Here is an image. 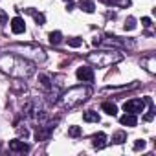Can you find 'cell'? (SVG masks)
<instances>
[{"label":"cell","mask_w":156,"mask_h":156,"mask_svg":"<svg viewBox=\"0 0 156 156\" xmlns=\"http://www.w3.org/2000/svg\"><path fill=\"white\" fill-rule=\"evenodd\" d=\"M101 2H105L107 6H118V8H125L130 4V0H101Z\"/></svg>","instance_id":"11"},{"label":"cell","mask_w":156,"mask_h":156,"mask_svg":"<svg viewBox=\"0 0 156 156\" xmlns=\"http://www.w3.org/2000/svg\"><path fill=\"white\" fill-rule=\"evenodd\" d=\"M141 24H143L145 28H151V26H152V24H151V19H147V17H143V19H141Z\"/></svg>","instance_id":"20"},{"label":"cell","mask_w":156,"mask_h":156,"mask_svg":"<svg viewBox=\"0 0 156 156\" xmlns=\"http://www.w3.org/2000/svg\"><path fill=\"white\" fill-rule=\"evenodd\" d=\"M68 136H72V138L81 136V129H79V127H70V129H68Z\"/></svg>","instance_id":"16"},{"label":"cell","mask_w":156,"mask_h":156,"mask_svg":"<svg viewBox=\"0 0 156 156\" xmlns=\"http://www.w3.org/2000/svg\"><path fill=\"white\" fill-rule=\"evenodd\" d=\"M79 9H83L85 13H94V9H96V6H94V2H90V0H79Z\"/></svg>","instance_id":"8"},{"label":"cell","mask_w":156,"mask_h":156,"mask_svg":"<svg viewBox=\"0 0 156 156\" xmlns=\"http://www.w3.org/2000/svg\"><path fill=\"white\" fill-rule=\"evenodd\" d=\"M41 81H42V85H44L46 88H50V79H48L46 75H41Z\"/></svg>","instance_id":"19"},{"label":"cell","mask_w":156,"mask_h":156,"mask_svg":"<svg viewBox=\"0 0 156 156\" xmlns=\"http://www.w3.org/2000/svg\"><path fill=\"white\" fill-rule=\"evenodd\" d=\"M119 123L121 125H125V127H136L138 125V118H136V114H123L121 118H119Z\"/></svg>","instance_id":"5"},{"label":"cell","mask_w":156,"mask_h":156,"mask_svg":"<svg viewBox=\"0 0 156 156\" xmlns=\"http://www.w3.org/2000/svg\"><path fill=\"white\" fill-rule=\"evenodd\" d=\"M30 13L33 15V19L37 20V24H44V22H46V19H44L42 13H35V11H31V9H30Z\"/></svg>","instance_id":"15"},{"label":"cell","mask_w":156,"mask_h":156,"mask_svg":"<svg viewBox=\"0 0 156 156\" xmlns=\"http://www.w3.org/2000/svg\"><path fill=\"white\" fill-rule=\"evenodd\" d=\"M134 28H136V19H134V17H129V19L125 20V30L130 31V30H134Z\"/></svg>","instance_id":"14"},{"label":"cell","mask_w":156,"mask_h":156,"mask_svg":"<svg viewBox=\"0 0 156 156\" xmlns=\"http://www.w3.org/2000/svg\"><path fill=\"white\" fill-rule=\"evenodd\" d=\"M101 108H103V112H107L108 116H116V114H118V107H116L114 103H108V101H105V103L101 105Z\"/></svg>","instance_id":"10"},{"label":"cell","mask_w":156,"mask_h":156,"mask_svg":"<svg viewBox=\"0 0 156 156\" xmlns=\"http://www.w3.org/2000/svg\"><path fill=\"white\" fill-rule=\"evenodd\" d=\"M77 79L83 83H92L94 81V70L90 66H81L77 68Z\"/></svg>","instance_id":"3"},{"label":"cell","mask_w":156,"mask_h":156,"mask_svg":"<svg viewBox=\"0 0 156 156\" xmlns=\"http://www.w3.org/2000/svg\"><path fill=\"white\" fill-rule=\"evenodd\" d=\"M9 151H13V152H28L30 145L20 141V140H13V141H9Z\"/></svg>","instance_id":"4"},{"label":"cell","mask_w":156,"mask_h":156,"mask_svg":"<svg viewBox=\"0 0 156 156\" xmlns=\"http://www.w3.org/2000/svg\"><path fill=\"white\" fill-rule=\"evenodd\" d=\"M140 149H145V141H143V140H138V141L134 143V151H140Z\"/></svg>","instance_id":"18"},{"label":"cell","mask_w":156,"mask_h":156,"mask_svg":"<svg viewBox=\"0 0 156 156\" xmlns=\"http://www.w3.org/2000/svg\"><path fill=\"white\" fill-rule=\"evenodd\" d=\"M92 145H94V149H103V147L107 145V136H105L103 132L94 134V136H92Z\"/></svg>","instance_id":"7"},{"label":"cell","mask_w":156,"mask_h":156,"mask_svg":"<svg viewBox=\"0 0 156 156\" xmlns=\"http://www.w3.org/2000/svg\"><path fill=\"white\" fill-rule=\"evenodd\" d=\"M83 119H85V121H88V123H98L101 118H99V114H98V112H94V110H87V112L83 114Z\"/></svg>","instance_id":"9"},{"label":"cell","mask_w":156,"mask_h":156,"mask_svg":"<svg viewBox=\"0 0 156 156\" xmlns=\"http://www.w3.org/2000/svg\"><path fill=\"white\" fill-rule=\"evenodd\" d=\"M0 22H6V15L4 13H0Z\"/></svg>","instance_id":"21"},{"label":"cell","mask_w":156,"mask_h":156,"mask_svg":"<svg viewBox=\"0 0 156 156\" xmlns=\"http://www.w3.org/2000/svg\"><path fill=\"white\" fill-rule=\"evenodd\" d=\"M61 42H62V33H61V31H51V33H50V44L57 46V44H61Z\"/></svg>","instance_id":"12"},{"label":"cell","mask_w":156,"mask_h":156,"mask_svg":"<svg viewBox=\"0 0 156 156\" xmlns=\"http://www.w3.org/2000/svg\"><path fill=\"white\" fill-rule=\"evenodd\" d=\"M68 44L73 46V48H77V46H81V44H83V41H81V39H77V37H72V39H68Z\"/></svg>","instance_id":"17"},{"label":"cell","mask_w":156,"mask_h":156,"mask_svg":"<svg viewBox=\"0 0 156 156\" xmlns=\"http://www.w3.org/2000/svg\"><path fill=\"white\" fill-rule=\"evenodd\" d=\"M145 108V99H130L123 105V110L129 114H140Z\"/></svg>","instance_id":"2"},{"label":"cell","mask_w":156,"mask_h":156,"mask_svg":"<svg viewBox=\"0 0 156 156\" xmlns=\"http://www.w3.org/2000/svg\"><path fill=\"white\" fill-rule=\"evenodd\" d=\"M88 94H90L88 88H72V90L64 96V103H66V107H73V105H77V103L85 101V99H87L85 96H88Z\"/></svg>","instance_id":"1"},{"label":"cell","mask_w":156,"mask_h":156,"mask_svg":"<svg viewBox=\"0 0 156 156\" xmlns=\"http://www.w3.org/2000/svg\"><path fill=\"white\" fill-rule=\"evenodd\" d=\"M24 30H26V24H24V20L20 19V17H15L13 20H11V31L13 33H24Z\"/></svg>","instance_id":"6"},{"label":"cell","mask_w":156,"mask_h":156,"mask_svg":"<svg viewBox=\"0 0 156 156\" xmlns=\"http://www.w3.org/2000/svg\"><path fill=\"white\" fill-rule=\"evenodd\" d=\"M112 141H114V143H125V141H127V132L118 130V132L112 136Z\"/></svg>","instance_id":"13"}]
</instances>
